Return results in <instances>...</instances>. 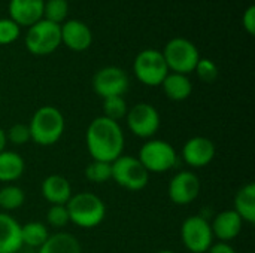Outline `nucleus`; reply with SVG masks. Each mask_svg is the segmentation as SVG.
Returning <instances> with one entry per match:
<instances>
[{"label":"nucleus","mask_w":255,"mask_h":253,"mask_svg":"<svg viewBox=\"0 0 255 253\" xmlns=\"http://www.w3.org/2000/svg\"><path fill=\"white\" fill-rule=\"evenodd\" d=\"M124 142V133L120 122L105 116L94 118L87 128V149L96 161L114 163L123 155Z\"/></svg>","instance_id":"f257e3e1"},{"label":"nucleus","mask_w":255,"mask_h":253,"mask_svg":"<svg viewBox=\"0 0 255 253\" xmlns=\"http://www.w3.org/2000/svg\"><path fill=\"white\" fill-rule=\"evenodd\" d=\"M66 128V121L60 109L54 106L39 107L28 124L31 142L39 146H52L55 145Z\"/></svg>","instance_id":"f03ea898"},{"label":"nucleus","mask_w":255,"mask_h":253,"mask_svg":"<svg viewBox=\"0 0 255 253\" xmlns=\"http://www.w3.org/2000/svg\"><path fill=\"white\" fill-rule=\"evenodd\" d=\"M69 219L79 228H96L106 216V206L103 200L93 192H78L70 197L66 204Z\"/></svg>","instance_id":"7ed1b4c3"},{"label":"nucleus","mask_w":255,"mask_h":253,"mask_svg":"<svg viewBox=\"0 0 255 253\" xmlns=\"http://www.w3.org/2000/svg\"><path fill=\"white\" fill-rule=\"evenodd\" d=\"M161 54L169 72L179 75H188L194 72L200 60L197 46L185 37H175L169 40Z\"/></svg>","instance_id":"20e7f679"},{"label":"nucleus","mask_w":255,"mask_h":253,"mask_svg":"<svg viewBox=\"0 0 255 253\" xmlns=\"http://www.w3.org/2000/svg\"><path fill=\"white\" fill-rule=\"evenodd\" d=\"M61 45V28L46 19H40L25 34V48L33 55H49Z\"/></svg>","instance_id":"39448f33"},{"label":"nucleus","mask_w":255,"mask_h":253,"mask_svg":"<svg viewBox=\"0 0 255 253\" xmlns=\"http://www.w3.org/2000/svg\"><path fill=\"white\" fill-rule=\"evenodd\" d=\"M137 160L148 173H166L176 166L178 155L166 140H148L142 145Z\"/></svg>","instance_id":"423d86ee"},{"label":"nucleus","mask_w":255,"mask_h":253,"mask_svg":"<svg viewBox=\"0 0 255 253\" xmlns=\"http://www.w3.org/2000/svg\"><path fill=\"white\" fill-rule=\"evenodd\" d=\"M133 72L139 82L148 86H158L169 75L167 64L161 51L158 49H143L140 51L133 63Z\"/></svg>","instance_id":"0eeeda50"},{"label":"nucleus","mask_w":255,"mask_h":253,"mask_svg":"<svg viewBox=\"0 0 255 253\" xmlns=\"http://www.w3.org/2000/svg\"><path fill=\"white\" fill-rule=\"evenodd\" d=\"M112 180L124 189L140 191L149 182V173L131 155H121L112 163Z\"/></svg>","instance_id":"6e6552de"},{"label":"nucleus","mask_w":255,"mask_h":253,"mask_svg":"<svg viewBox=\"0 0 255 253\" xmlns=\"http://www.w3.org/2000/svg\"><path fill=\"white\" fill-rule=\"evenodd\" d=\"M181 242L191 253H206L214 243L211 224L200 215L188 216L181 225Z\"/></svg>","instance_id":"1a4fd4ad"},{"label":"nucleus","mask_w":255,"mask_h":253,"mask_svg":"<svg viewBox=\"0 0 255 253\" xmlns=\"http://www.w3.org/2000/svg\"><path fill=\"white\" fill-rule=\"evenodd\" d=\"M126 119L128 130L140 139L152 137L160 128V113L149 103L134 104L131 109H128Z\"/></svg>","instance_id":"9d476101"},{"label":"nucleus","mask_w":255,"mask_h":253,"mask_svg":"<svg viewBox=\"0 0 255 253\" xmlns=\"http://www.w3.org/2000/svg\"><path fill=\"white\" fill-rule=\"evenodd\" d=\"M128 85L130 81L127 73L117 66H106L93 76V89L102 98L124 95Z\"/></svg>","instance_id":"9b49d317"},{"label":"nucleus","mask_w":255,"mask_h":253,"mask_svg":"<svg viewBox=\"0 0 255 253\" xmlns=\"http://www.w3.org/2000/svg\"><path fill=\"white\" fill-rule=\"evenodd\" d=\"M200 194V180L194 171L184 170L176 173L167 186V195L176 206H188Z\"/></svg>","instance_id":"f8f14e48"},{"label":"nucleus","mask_w":255,"mask_h":253,"mask_svg":"<svg viewBox=\"0 0 255 253\" xmlns=\"http://www.w3.org/2000/svg\"><path fill=\"white\" fill-rule=\"evenodd\" d=\"M217 148L214 142L203 136L191 137L182 148V158L187 166L193 169H202L211 164L215 158Z\"/></svg>","instance_id":"ddd939ff"},{"label":"nucleus","mask_w":255,"mask_h":253,"mask_svg":"<svg viewBox=\"0 0 255 253\" xmlns=\"http://www.w3.org/2000/svg\"><path fill=\"white\" fill-rule=\"evenodd\" d=\"M61 43L75 52L88 49L93 43L91 28L79 19H67L61 25Z\"/></svg>","instance_id":"4468645a"},{"label":"nucleus","mask_w":255,"mask_h":253,"mask_svg":"<svg viewBox=\"0 0 255 253\" xmlns=\"http://www.w3.org/2000/svg\"><path fill=\"white\" fill-rule=\"evenodd\" d=\"M43 4L45 0H10L9 18L19 27H31L43 19Z\"/></svg>","instance_id":"2eb2a0df"},{"label":"nucleus","mask_w":255,"mask_h":253,"mask_svg":"<svg viewBox=\"0 0 255 253\" xmlns=\"http://www.w3.org/2000/svg\"><path fill=\"white\" fill-rule=\"evenodd\" d=\"M242 227H244V221L233 209L218 213L214 222L211 224L214 239H218L220 242H226V243L235 240L241 234Z\"/></svg>","instance_id":"dca6fc26"},{"label":"nucleus","mask_w":255,"mask_h":253,"mask_svg":"<svg viewBox=\"0 0 255 253\" xmlns=\"http://www.w3.org/2000/svg\"><path fill=\"white\" fill-rule=\"evenodd\" d=\"M40 192L43 198L51 204H67L72 194L70 182L61 174H49L43 179L40 185Z\"/></svg>","instance_id":"f3484780"},{"label":"nucleus","mask_w":255,"mask_h":253,"mask_svg":"<svg viewBox=\"0 0 255 253\" xmlns=\"http://www.w3.org/2000/svg\"><path fill=\"white\" fill-rule=\"evenodd\" d=\"M21 248L19 222L7 213H0V253H16Z\"/></svg>","instance_id":"a211bd4d"},{"label":"nucleus","mask_w":255,"mask_h":253,"mask_svg":"<svg viewBox=\"0 0 255 253\" xmlns=\"http://www.w3.org/2000/svg\"><path fill=\"white\" fill-rule=\"evenodd\" d=\"M161 86L166 97L172 101H184L193 92V84L190 78L187 75H179L172 72H169V75L164 78Z\"/></svg>","instance_id":"6ab92c4d"},{"label":"nucleus","mask_w":255,"mask_h":253,"mask_svg":"<svg viewBox=\"0 0 255 253\" xmlns=\"http://www.w3.org/2000/svg\"><path fill=\"white\" fill-rule=\"evenodd\" d=\"M244 222H255V183L250 182L244 185L235 195V209H233Z\"/></svg>","instance_id":"aec40b11"},{"label":"nucleus","mask_w":255,"mask_h":253,"mask_svg":"<svg viewBox=\"0 0 255 253\" xmlns=\"http://www.w3.org/2000/svg\"><path fill=\"white\" fill-rule=\"evenodd\" d=\"M37 253H82L81 243L69 233H55L39 248Z\"/></svg>","instance_id":"412c9836"},{"label":"nucleus","mask_w":255,"mask_h":253,"mask_svg":"<svg viewBox=\"0 0 255 253\" xmlns=\"http://www.w3.org/2000/svg\"><path fill=\"white\" fill-rule=\"evenodd\" d=\"M25 169L22 157L12 151H3L0 154V182L12 183L18 180Z\"/></svg>","instance_id":"4be33fe9"},{"label":"nucleus","mask_w":255,"mask_h":253,"mask_svg":"<svg viewBox=\"0 0 255 253\" xmlns=\"http://www.w3.org/2000/svg\"><path fill=\"white\" fill-rule=\"evenodd\" d=\"M49 231L46 225L40 222H28L25 225H21V240L22 246L39 249L49 237Z\"/></svg>","instance_id":"5701e85b"},{"label":"nucleus","mask_w":255,"mask_h":253,"mask_svg":"<svg viewBox=\"0 0 255 253\" xmlns=\"http://www.w3.org/2000/svg\"><path fill=\"white\" fill-rule=\"evenodd\" d=\"M25 201V192L16 185H6L0 189V207L6 212L19 209Z\"/></svg>","instance_id":"b1692460"},{"label":"nucleus","mask_w":255,"mask_h":253,"mask_svg":"<svg viewBox=\"0 0 255 253\" xmlns=\"http://www.w3.org/2000/svg\"><path fill=\"white\" fill-rule=\"evenodd\" d=\"M85 177L93 183H106L112 180V163L93 160L85 167Z\"/></svg>","instance_id":"393cba45"},{"label":"nucleus","mask_w":255,"mask_h":253,"mask_svg":"<svg viewBox=\"0 0 255 253\" xmlns=\"http://www.w3.org/2000/svg\"><path fill=\"white\" fill-rule=\"evenodd\" d=\"M69 15L67 0H46L43 4V19L61 25Z\"/></svg>","instance_id":"a878e982"},{"label":"nucleus","mask_w":255,"mask_h":253,"mask_svg":"<svg viewBox=\"0 0 255 253\" xmlns=\"http://www.w3.org/2000/svg\"><path fill=\"white\" fill-rule=\"evenodd\" d=\"M127 112H128V107H127V103L123 95L103 98V115L102 116L118 122L120 119L126 118Z\"/></svg>","instance_id":"bb28decb"},{"label":"nucleus","mask_w":255,"mask_h":253,"mask_svg":"<svg viewBox=\"0 0 255 253\" xmlns=\"http://www.w3.org/2000/svg\"><path fill=\"white\" fill-rule=\"evenodd\" d=\"M46 221H48V225H51L54 228L66 227L70 222L66 204H54V206H51L48 209V212H46Z\"/></svg>","instance_id":"cd10ccee"},{"label":"nucleus","mask_w":255,"mask_h":253,"mask_svg":"<svg viewBox=\"0 0 255 253\" xmlns=\"http://www.w3.org/2000/svg\"><path fill=\"white\" fill-rule=\"evenodd\" d=\"M194 72L197 73L200 81L208 82V84L214 82L218 78V75H220L218 66L212 60H208V58H200L197 66H196V69H194Z\"/></svg>","instance_id":"c85d7f7f"},{"label":"nucleus","mask_w":255,"mask_h":253,"mask_svg":"<svg viewBox=\"0 0 255 253\" xmlns=\"http://www.w3.org/2000/svg\"><path fill=\"white\" fill-rule=\"evenodd\" d=\"M6 139L15 146H22L31 140L30 130L27 124H13L7 131H6Z\"/></svg>","instance_id":"c756f323"},{"label":"nucleus","mask_w":255,"mask_h":253,"mask_svg":"<svg viewBox=\"0 0 255 253\" xmlns=\"http://www.w3.org/2000/svg\"><path fill=\"white\" fill-rule=\"evenodd\" d=\"M19 25L10 18H0V45H9L19 37Z\"/></svg>","instance_id":"7c9ffc66"},{"label":"nucleus","mask_w":255,"mask_h":253,"mask_svg":"<svg viewBox=\"0 0 255 253\" xmlns=\"http://www.w3.org/2000/svg\"><path fill=\"white\" fill-rule=\"evenodd\" d=\"M242 25L244 28L248 31V34H254L255 33V6L251 4L248 6V9L244 12V16H242Z\"/></svg>","instance_id":"2f4dec72"},{"label":"nucleus","mask_w":255,"mask_h":253,"mask_svg":"<svg viewBox=\"0 0 255 253\" xmlns=\"http://www.w3.org/2000/svg\"><path fill=\"white\" fill-rule=\"evenodd\" d=\"M206 253H236V251L230 243L218 242V243H212V246Z\"/></svg>","instance_id":"473e14b6"},{"label":"nucleus","mask_w":255,"mask_h":253,"mask_svg":"<svg viewBox=\"0 0 255 253\" xmlns=\"http://www.w3.org/2000/svg\"><path fill=\"white\" fill-rule=\"evenodd\" d=\"M6 145H7V139H6V131L3 128H0V154L3 151H6Z\"/></svg>","instance_id":"72a5a7b5"},{"label":"nucleus","mask_w":255,"mask_h":253,"mask_svg":"<svg viewBox=\"0 0 255 253\" xmlns=\"http://www.w3.org/2000/svg\"><path fill=\"white\" fill-rule=\"evenodd\" d=\"M157 253H175V252H172V251H160V252H157Z\"/></svg>","instance_id":"f704fd0d"}]
</instances>
